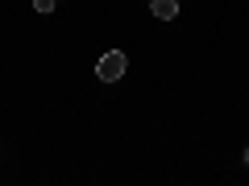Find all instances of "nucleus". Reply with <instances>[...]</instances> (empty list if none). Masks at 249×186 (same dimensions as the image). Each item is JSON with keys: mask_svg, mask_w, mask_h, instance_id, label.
<instances>
[{"mask_svg": "<svg viewBox=\"0 0 249 186\" xmlns=\"http://www.w3.org/2000/svg\"><path fill=\"white\" fill-rule=\"evenodd\" d=\"M245 161H249V149H245Z\"/></svg>", "mask_w": 249, "mask_h": 186, "instance_id": "nucleus-4", "label": "nucleus"}, {"mask_svg": "<svg viewBox=\"0 0 249 186\" xmlns=\"http://www.w3.org/2000/svg\"><path fill=\"white\" fill-rule=\"evenodd\" d=\"M124 66H129V62H124V54H121V50H108L104 58H100L96 75H100V79H104V83H116V79H121V75H124Z\"/></svg>", "mask_w": 249, "mask_h": 186, "instance_id": "nucleus-1", "label": "nucleus"}, {"mask_svg": "<svg viewBox=\"0 0 249 186\" xmlns=\"http://www.w3.org/2000/svg\"><path fill=\"white\" fill-rule=\"evenodd\" d=\"M34 9L37 13H54V9H58V0H34Z\"/></svg>", "mask_w": 249, "mask_h": 186, "instance_id": "nucleus-3", "label": "nucleus"}, {"mask_svg": "<svg viewBox=\"0 0 249 186\" xmlns=\"http://www.w3.org/2000/svg\"><path fill=\"white\" fill-rule=\"evenodd\" d=\"M150 9L158 21H175L178 17V0H150Z\"/></svg>", "mask_w": 249, "mask_h": 186, "instance_id": "nucleus-2", "label": "nucleus"}]
</instances>
